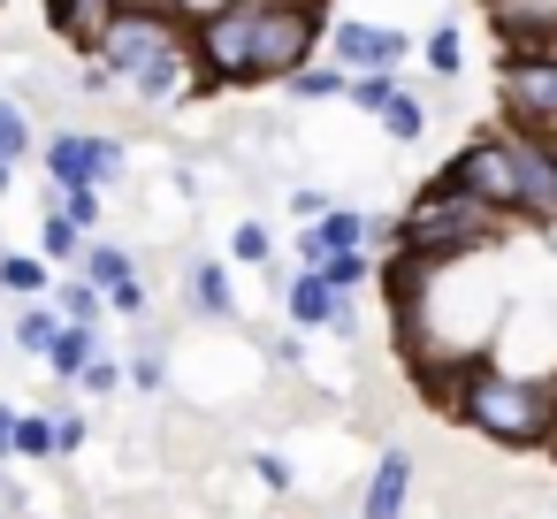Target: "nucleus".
Here are the masks:
<instances>
[{"mask_svg":"<svg viewBox=\"0 0 557 519\" xmlns=\"http://www.w3.org/2000/svg\"><path fill=\"white\" fill-rule=\"evenodd\" d=\"M450 420H466L496 450H542L557 435V382H534V374H511V367H481L473 359Z\"/></svg>","mask_w":557,"mask_h":519,"instance_id":"nucleus-1","label":"nucleus"},{"mask_svg":"<svg viewBox=\"0 0 557 519\" xmlns=\"http://www.w3.org/2000/svg\"><path fill=\"white\" fill-rule=\"evenodd\" d=\"M511 230V214H496V207H481V199H466L458 184H428L405 214H397V252L405 260H428V268H450V260H466V252H481V245H496Z\"/></svg>","mask_w":557,"mask_h":519,"instance_id":"nucleus-2","label":"nucleus"},{"mask_svg":"<svg viewBox=\"0 0 557 519\" xmlns=\"http://www.w3.org/2000/svg\"><path fill=\"white\" fill-rule=\"evenodd\" d=\"M92 47H100V70L131 85V77H146L161 54L191 47V16L176 9V0H115Z\"/></svg>","mask_w":557,"mask_h":519,"instance_id":"nucleus-3","label":"nucleus"},{"mask_svg":"<svg viewBox=\"0 0 557 519\" xmlns=\"http://www.w3.org/2000/svg\"><path fill=\"white\" fill-rule=\"evenodd\" d=\"M321 54V9L313 0H260L252 24V85H290Z\"/></svg>","mask_w":557,"mask_h":519,"instance_id":"nucleus-4","label":"nucleus"},{"mask_svg":"<svg viewBox=\"0 0 557 519\" xmlns=\"http://www.w3.org/2000/svg\"><path fill=\"white\" fill-rule=\"evenodd\" d=\"M252 24H260V0H214L207 16H191L199 85H252Z\"/></svg>","mask_w":557,"mask_h":519,"instance_id":"nucleus-5","label":"nucleus"},{"mask_svg":"<svg viewBox=\"0 0 557 519\" xmlns=\"http://www.w3.org/2000/svg\"><path fill=\"white\" fill-rule=\"evenodd\" d=\"M443 184H458L466 199H481V207H496V214L519 222V176H511V138H504V131L473 138V146L443 169Z\"/></svg>","mask_w":557,"mask_h":519,"instance_id":"nucleus-6","label":"nucleus"},{"mask_svg":"<svg viewBox=\"0 0 557 519\" xmlns=\"http://www.w3.org/2000/svg\"><path fill=\"white\" fill-rule=\"evenodd\" d=\"M504 138H511V176H519V222L549 230L557 222V138L511 131V123H504Z\"/></svg>","mask_w":557,"mask_h":519,"instance_id":"nucleus-7","label":"nucleus"},{"mask_svg":"<svg viewBox=\"0 0 557 519\" xmlns=\"http://www.w3.org/2000/svg\"><path fill=\"white\" fill-rule=\"evenodd\" d=\"M496 100H504V123L511 131H557V62H511L496 70Z\"/></svg>","mask_w":557,"mask_h":519,"instance_id":"nucleus-8","label":"nucleus"},{"mask_svg":"<svg viewBox=\"0 0 557 519\" xmlns=\"http://www.w3.org/2000/svg\"><path fill=\"white\" fill-rule=\"evenodd\" d=\"M321 47H329V62L336 70H351V77H367V70H397L405 62V32H389V24H367V16H344V24H329L321 32Z\"/></svg>","mask_w":557,"mask_h":519,"instance_id":"nucleus-9","label":"nucleus"},{"mask_svg":"<svg viewBox=\"0 0 557 519\" xmlns=\"http://www.w3.org/2000/svg\"><path fill=\"white\" fill-rule=\"evenodd\" d=\"M283 306H290V321H298V329H336V336H351V329H359L351 298H344V291H329V283H321V268H298V275L283 283Z\"/></svg>","mask_w":557,"mask_h":519,"instance_id":"nucleus-10","label":"nucleus"},{"mask_svg":"<svg viewBox=\"0 0 557 519\" xmlns=\"http://www.w3.org/2000/svg\"><path fill=\"white\" fill-rule=\"evenodd\" d=\"M123 169V146L115 138H77V131H62L54 146H47V176L54 184H108Z\"/></svg>","mask_w":557,"mask_h":519,"instance_id":"nucleus-11","label":"nucleus"},{"mask_svg":"<svg viewBox=\"0 0 557 519\" xmlns=\"http://www.w3.org/2000/svg\"><path fill=\"white\" fill-rule=\"evenodd\" d=\"M85 283H92L115 313H146V283H138L131 252H115V245H85Z\"/></svg>","mask_w":557,"mask_h":519,"instance_id":"nucleus-12","label":"nucleus"},{"mask_svg":"<svg viewBox=\"0 0 557 519\" xmlns=\"http://www.w3.org/2000/svg\"><path fill=\"white\" fill-rule=\"evenodd\" d=\"M367 230H374V214H359V207H321V222H306V237H298V260H306V268H321L329 252L367 245Z\"/></svg>","mask_w":557,"mask_h":519,"instance_id":"nucleus-13","label":"nucleus"},{"mask_svg":"<svg viewBox=\"0 0 557 519\" xmlns=\"http://www.w3.org/2000/svg\"><path fill=\"white\" fill-rule=\"evenodd\" d=\"M405 504H412V450H382L367 473L359 519H405Z\"/></svg>","mask_w":557,"mask_h":519,"instance_id":"nucleus-14","label":"nucleus"},{"mask_svg":"<svg viewBox=\"0 0 557 519\" xmlns=\"http://www.w3.org/2000/svg\"><path fill=\"white\" fill-rule=\"evenodd\" d=\"M511 62H557V16H496Z\"/></svg>","mask_w":557,"mask_h":519,"instance_id":"nucleus-15","label":"nucleus"},{"mask_svg":"<svg viewBox=\"0 0 557 519\" xmlns=\"http://www.w3.org/2000/svg\"><path fill=\"white\" fill-rule=\"evenodd\" d=\"M108 9H115V0H47V24H54L62 39L92 47V39H100V24H108Z\"/></svg>","mask_w":557,"mask_h":519,"instance_id":"nucleus-16","label":"nucleus"},{"mask_svg":"<svg viewBox=\"0 0 557 519\" xmlns=\"http://www.w3.org/2000/svg\"><path fill=\"white\" fill-rule=\"evenodd\" d=\"M397 146H420L428 138V108H420V92H405V85H389V100H382V115H374Z\"/></svg>","mask_w":557,"mask_h":519,"instance_id":"nucleus-17","label":"nucleus"},{"mask_svg":"<svg viewBox=\"0 0 557 519\" xmlns=\"http://www.w3.org/2000/svg\"><path fill=\"white\" fill-rule=\"evenodd\" d=\"M321 283H329V291H344V298H359V291L374 283V260H367V245H351V252H329V260H321Z\"/></svg>","mask_w":557,"mask_h":519,"instance_id":"nucleus-18","label":"nucleus"},{"mask_svg":"<svg viewBox=\"0 0 557 519\" xmlns=\"http://www.w3.org/2000/svg\"><path fill=\"white\" fill-rule=\"evenodd\" d=\"M92 351H100V336H92V329H77V321H70V329H54V344H47L54 374H85V359H92Z\"/></svg>","mask_w":557,"mask_h":519,"instance_id":"nucleus-19","label":"nucleus"},{"mask_svg":"<svg viewBox=\"0 0 557 519\" xmlns=\"http://www.w3.org/2000/svg\"><path fill=\"white\" fill-rule=\"evenodd\" d=\"M420 54H428V70H435V77H458V70H466V32H458V24H435Z\"/></svg>","mask_w":557,"mask_h":519,"instance_id":"nucleus-20","label":"nucleus"},{"mask_svg":"<svg viewBox=\"0 0 557 519\" xmlns=\"http://www.w3.org/2000/svg\"><path fill=\"white\" fill-rule=\"evenodd\" d=\"M191 306L222 321V313L237 306V298H230V268H214V260H207V268H191Z\"/></svg>","mask_w":557,"mask_h":519,"instance_id":"nucleus-21","label":"nucleus"},{"mask_svg":"<svg viewBox=\"0 0 557 519\" xmlns=\"http://www.w3.org/2000/svg\"><path fill=\"white\" fill-rule=\"evenodd\" d=\"M344 85H351V70H336V62H329V70H321V62H306V70L290 77V92H298V100H344Z\"/></svg>","mask_w":557,"mask_h":519,"instance_id":"nucleus-22","label":"nucleus"},{"mask_svg":"<svg viewBox=\"0 0 557 519\" xmlns=\"http://www.w3.org/2000/svg\"><path fill=\"white\" fill-rule=\"evenodd\" d=\"M230 252H237L245 268H268V260H275V237H268V222H237V230H230Z\"/></svg>","mask_w":557,"mask_h":519,"instance_id":"nucleus-23","label":"nucleus"},{"mask_svg":"<svg viewBox=\"0 0 557 519\" xmlns=\"http://www.w3.org/2000/svg\"><path fill=\"white\" fill-rule=\"evenodd\" d=\"M0 283H9V291H24V298H39V291H47V260H24V252H0Z\"/></svg>","mask_w":557,"mask_h":519,"instance_id":"nucleus-24","label":"nucleus"},{"mask_svg":"<svg viewBox=\"0 0 557 519\" xmlns=\"http://www.w3.org/2000/svg\"><path fill=\"white\" fill-rule=\"evenodd\" d=\"M24 146H32L24 108H16V100H0V161H24Z\"/></svg>","mask_w":557,"mask_h":519,"instance_id":"nucleus-25","label":"nucleus"},{"mask_svg":"<svg viewBox=\"0 0 557 519\" xmlns=\"http://www.w3.org/2000/svg\"><path fill=\"white\" fill-rule=\"evenodd\" d=\"M62 214L85 230V222H100V184H62Z\"/></svg>","mask_w":557,"mask_h":519,"instance_id":"nucleus-26","label":"nucleus"},{"mask_svg":"<svg viewBox=\"0 0 557 519\" xmlns=\"http://www.w3.org/2000/svg\"><path fill=\"white\" fill-rule=\"evenodd\" d=\"M62 313H70L77 329H92V313H100V291H92V283H70V291H62Z\"/></svg>","mask_w":557,"mask_h":519,"instance_id":"nucleus-27","label":"nucleus"},{"mask_svg":"<svg viewBox=\"0 0 557 519\" xmlns=\"http://www.w3.org/2000/svg\"><path fill=\"white\" fill-rule=\"evenodd\" d=\"M16 450L24 458H47L54 450V420H16Z\"/></svg>","mask_w":557,"mask_h":519,"instance_id":"nucleus-28","label":"nucleus"},{"mask_svg":"<svg viewBox=\"0 0 557 519\" xmlns=\"http://www.w3.org/2000/svg\"><path fill=\"white\" fill-rule=\"evenodd\" d=\"M70 252H77V222L54 214V222H47V260H70Z\"/></svg>","mask_w":557,"mask_h":519,"instance_id":"nucleus-29","label":"nucleus"},{"mask_svg":"<svg viewBox=\"0 0 557 519\" xmlns=\"http://www.w3.org/2000/svg\"><path fill=\"white\" fill-rule=\"evenodd\" d=\"M16 344H24V351H47V344H54V313H24Z\"/></svg>","mask_w":557,"mask_h":519,"instance_id":"nucleus-30","label":"nucleus"},{"mask_svg":"<svg viewBox=\"0 0 557 519\" xmlns=\"http://www.w3.org/2000/svg\"><path fill=\"white\" fill-rule=\"evenodd\" d=\"M252 466H260V481H268V489H275V496H283V489H290V466H283V458H275V450H260V458H252Z\"/></svg>","mask_w":557,"mask_h":519,"instance_id":"nucleus-31","label":"nucleus"},{"mask_svg":"<svg viewBox=\"0 0 557 519\" xmlns=\"http://www.w3.org/2000/svg\"><path fill=\"white\" fill-rule=\"evenodd\" d=\"M131 382H138V390H161V351H146V359L131 367Z\"/></svg>","mask_w":557,"mask_h":519,"instance_id":"nucleus-32","label":"nucleus"},{"mask_svg":"<svg viewBox=\"0 0 557 519\" xmlns=\"http://www.w3.org/2000/svg\"><path fill=\"white\" fill-rule=\"evenodd\" d=\"M9 450H16V412L0 405V458H9Z\"/></svg>","mask_w":557,"mask_h":519,"instance_id":"nucleus-33","label":"nucleus"},{"mask_svg":"<svg viewBox=\"0 0 557 519\" xmlns=\"http://www.w3.org/2000/svg\"><path fill=\"white\" fill-rule=\"evenodd\" d=\"M0 191H9V161H0Z\"/></svg>","mask_w":557,"mask_h":519,"instance_id":"nucleus-34","label":"nucleus"},{"mask_svg":"<svg viewBox=\"0 0 557 519\" xmlns=\"http://www.w3.org/2000/svg\"><path fill=\"white\" fill-rule=\"evenodd\" d=\"M313 9H329V0H313Z\"/></svg>","mask_w":557,"mask_h":519,"instance_id":"nucleus-35","label":"nucleus"},{"mask_svg":"<svg viewBox=\"0 0 557 519\" xmlns=\"http://www.w3.org/2000/svg\"><path fill=\"white\" fill-rule=\"evenodd\" d=\"M549 138H557V131H549Z\"/></svg>","mask_w":557,"mask_h":519,"instance_id":"nucleus-36","label":"nucleus"}]
</instances>
